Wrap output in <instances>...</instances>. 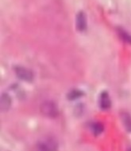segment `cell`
<instances>
[{
	"label": "cell",
	"mask_w": 131,
	"mask_h": 151,
	"mask_svg": "<svg viewBox=\"0 0 131 151\" xmlns=\"http://www.w3.org/2000/svg\"><path fill=\"white\" fill-rule=\"evenodd\" d=\"M57 140L52 136H45L41 137L35 146V151H57Z\"/></svg>",
	"instance_id": "cell-1"
},
{
	"label": "cell",
	"mask_w": 131,
	"mask_h": 151,
	"mask_svg": "<svg viewBox=\"0 0 131 151\" xmlns=\"http://www.w3.org/2000/svg\"><path fill=\"white\" fill-rule=\"evenodd\" d=\"M40 112L42 115L46 118H54L57 117L59 110L58 106L54 102L47 100L40 105Z\"/></svg>",
	"instance_id": "cell-2"
},
{
	"label": "cell",
	"mask_w": 131,
	"mask_h": 151,
	"mask_svg": "<svg viewBox=\"0 0 131 151\" xmlns=\"http://www.w3.org/2000/svg\"><path fill=\"white\" fill-rule=\"evenodd\" d=\"M15 74L18 76V78H19L20 79L25 82H32L34 78L33 73L30 69L25 68L23 66H17L15 68Z\"/></svg>",
	"instance_id": "cell-3"
},
{
	"label": "cell",
	"mask_w": 131,
	"mask_h": 151,
	"mask_svg": "<svg viewBox=\"0 0 131 151\" xmlns=\"http://www.w3.org/2000/svg\"><path fill=\"white\" fill-rule=\"evenodd\" d=\"M76 26L77 30L79 31H84L87 29V17L84 12H79L76 15Z\"/></svg>",
	"instance_id": "cell-4"
},
{
	"label": "cell",
	"mask_w": 131,
	"mask_h": 151,
	"mask_svg": "<svg viewBox=\"0 0 131 151\" xmlns=\"http://www.w3.org/2000/svg\"><path fill=\"white\" fill-rule=\"evenodd\" d=\"M11 103H12V100L8 93H2L1 100H0V109L2 112H6L9 110L11 106Z\"/></svg>",
	"instance_id": "cell-5"
},
{
	"label": "cell",
	"mask_w": 131,
	"mask_h": 151,
	"mask_svg": "<svg viewBox=\"0 0 131 151\" xmlns=\"http://www.w3.org/2000/svg\"><path fill=\"white\" fill-rule=\"evenodd\" d=\"M110 104H111V102H110V99L108 93L107 92H103L100 95V98H99L100 107L103 110H107L110 106Z\"/></svg>",
	"instance_id": "cell-6"
},
{
	"label": "cell",
	"mask_w": 131,
	"mask_h": 151,
	"mask_svg": "<svg viewBox=\"0 0 131 151\" xmlns=\"http://www.w3.org/2000/svg\"><path fill=\"white\" fill-rule=\"evenodd\" d=\"M91 130L94 133V134L98 135L103 131V126L100 122H95L91 126Z\"/></svg>",
	"instance_id": "cell-7"
},
{
	"label": "cell",
	"mask_w": 131,
	"mask_h": 151,
	"mask_svg": "<svg viewBox=\"0 0 131 151\" xmlns=\"http://www.w3.org/2000/svg\"><path fill=\"white\" fill-rule=\"evenodd\" d=\"M82 92L78 90H73V91H70L68 94V99H71V100H74V99H76L79 97L82 96Z\"/></svg>",
	"instance_id": "cell-8"
},
{
	"label": "cell",
	"mask_w": 131,
	"mask_h": 151,
	"mask_svg": "<svg viewBox=\"0 0 131 151\" xmlns=\"http://www.w3.org/2000/svg\"><path fill=\"white\" fill-rule=\"evenodd\" d=\"M118 34L121 38L123 39V41L126 42H131V36L128 33H126L125 30L120 29L118 31Z\"/></svg>",
	"instance_id": "cell-9"
},
{
	"label": "cell",
	"mask_w": 131,
	"mask_h": 151,
	"mask_svg": "<svg viewBox=\"0 0 131 151\" xmlns=\"http://www.w3.org/2000/svg\"><path fill=\"white\" fill-rule=\"evenodd\" d=\"M123 120L124 122V124L126 125V127L127 129H130L131 130V118L127 114H125L123 115Z\"/></svg>",
	"instance_id": "cell-10"
}]
</instances>
